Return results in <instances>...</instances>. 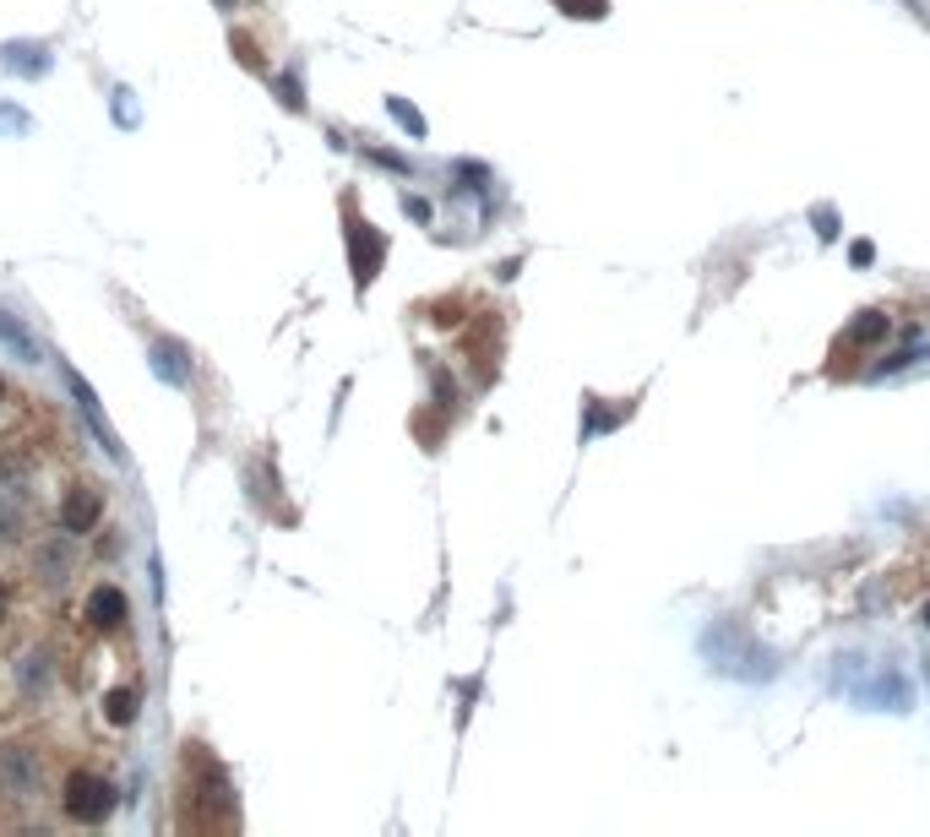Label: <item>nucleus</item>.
Here are the masks:
<instances>
[{
  "label": "nucleus",
  "instance_id": "nucleus-1",
  "mask_svg": "<svg viewBox=\"0 0 930 837\" xmlns=\"http://www.w3.org/2000/svg\"><path fill=\"white\" fill-rule=\"evenodd\" d=\"M115 805H121V799H115V783H104L98 773H71L66 777V810L76 816V822H87V827H93V822H109Z\"/></svg>",
  "mask_w": 930,
  "mask_h": 837
},
{
  "label": "nucleus",
  "instance_id": "nucleus-2",
  "mask_svg": "<svg viewBox=\"0 0 930 837\" xmlns=\"http://www.w3.org/2000/svg\"><path fill=\"white\" fill-rule=\"evenodd\" d=\"M348 257H354V283L370 289L376 266H382V257H387V240H382L365 218H354V207H348Z\"/></svg>",
  "mask_w": 930,
  "mask_h": 837
},
{
  "label": "nucleus",
  "instance_id": "nucleus-3",
  "mask_svg": "<svg viewBox=\"0 0 930 837\" xmlns=\"http://www.w3.org/2000/svg\"><path fill=\"white\" fill-rule=\"evenodd\" d=\"M126 615H132V604H126V593H121L115 582H98V587L87 593V620H93L98 631H115V626H126Z\"/></svg>",
  "mask_w": 930,
  "mask_h": 837
},
{
  "label": "nucleus",
  "instance_id": "nucleus-4",
  "mask_svg": "<svg viewBox=\"0 0 930 837\" xmlns=\"http://www.w3.org/2000/svg\"><path fill=\"white\" fill-rule=\"evenodd\" d=\"M104 512V495H98V484H71L66 506H61V527L66 533H87L93 522Z\"/></svg>",
  "mask_w": 930,
  "mask_h": 837
},
{
  "label": "nucleus",
  "instance_id": "nucleus-5",
  "mask_svg": "<svg viewBox=\"0 0 930 837\" xmlns=\"http://www.w3.org/2000/svg\"><path fill=\"white\" fill-rule=\"evenodd\" d=\"M892 337V316L887 311H860L855 322L844 326V343L838 348H881Z\"/></svg>",
  "mask_w": 930,
  "mask_h": 837
},
{
  "label": "nucleus",
  "instance_id": "nucleus-6",
  "mask_svg": "<svg viewBox=\"0 0 930 837\" xmlns=\"http://www.w3.org/2000/svg\"><path fill=\"white\" fill-rule=\"evenodd\" d=\"M566 17H588V22H604L609 17V0H555Z\"/></svg>",
  "mask_w": 930,
  "mask_h": 837
},
{
  "label": "nucleus",
  "instance_id": "nucleus-7",
  "mask_svg": "<svg viewBox=\"0 0 930 837\" xmlns=\"http://www.w3.org/2000/svg\"><path fill=\"white\" fill-rule=\"evenodd\" d=\"M104 712H109V723H132V718H136V691H109Z\"/></svg>",
  "mask_w": 930,
  "mask_h": 837
},
{
  "label": "nucleus",
  "instance_id": "nucleus-8",
  "mask_svg": "<svg viewBox=\"0 0 930 837\" xmlns=\"http://www.w3.org/2000/svg\"><path fill=\"white\" fill-rule=\"evenodd\" d=\"M393 115H398V121H403L408 130H425V121H419V115H414L408 104H398V98H393Z\"/></svg>",
  "mask_w": 930,
  "mask_h": 837
},
{
  "label": "nucleus",
  "instance_id": "nucleus-9",
  "mask_svg": "<svg viewBox=\"0 0 930 837\" xmlns=\"http://www.w3.org/2000/svg\"><path fill=\"white\" fill-rule=\"evenodd\" d=\"M926 626H930V604H926Z\"/></svg>",
  "mask_w": 930,
  "mask_h": 837
},
{
  "label": "nucleus",
  "instance_id": "nucleus-10",
  "mask_svg": "<svg viewBox=\"0 0 930 837\" xmlns=\"http://www.w3.org/2000/svg\"><path fill=\"white\" fill-rule=\"evenodd\" d=\"M0 397H6V381H0Z\"/></svg>",
  "mask_w": 930,
  "mask_h": 837
}]
</instances>
